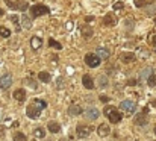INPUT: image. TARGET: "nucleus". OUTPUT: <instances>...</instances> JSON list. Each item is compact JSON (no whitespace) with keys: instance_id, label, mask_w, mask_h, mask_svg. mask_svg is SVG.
Returning <instances> with one entry per match:
<instances>
[{"instance_id":"23","label":"nucleus","mask_w":156,"mask_h":141,"mask_svg":"<svg viewBox=\"0 0 156 141\" xmlns=\"http://www.w3.org/2000/svg\"><path fill=\"white\" fill-rule=\"evenodd\" d=\"M34 137H37V138H44V137H46L44 129H43V128H37V129L34 131Z\"/></svg>"},{"instance_id":"18","label":"nucleus","mask_w":156,"mask_h":141,"mask_svg":"<svg viewBox=\"0 0 156 141\" xmlns=\"http://www.w3.org/2000/svg\"><path fill=\"white\" fill-rule=\"evenodd\" d=\"M21 26L24 29H30L32 27V21H30V17L29 15H23L21 17Z\"/></svg>"},{"instance_id":"29","label":"nucleus","mask_w":156,"mask_h":141,"mask_svg":"<svg viewBox=\"0 0 156 141\" xmlns=\"http://www.w3.org/2000/svg\"><path fill=\"white\" fill-rule=\"evenodd\" d=\"M26 82L32 87V90H38V85H37V82H35V81H32V79H26Z\"/></svg>"},{"instance_id":"3","label":"nucleus","mask_w":156,"mask_h":141,"mask_svg":"<svg viewBox=\"0 0 156 141\" xmlns=\"http://www.w3.org/2000/svg\"><path fill=\"white\" fill-rule=\"evenodd\" d=\"M85 64H87L88 67H91V68H97V67L102 64V61H100L94 53H88V55L85 56Z\"/></svg>"},{"instance_id":"32","label":"nucleus","mask_w":156,"mask_h":141,"mask_svg":"<svg viewBox=\"0 0 156 141\" xmlns=\"http://www.w3.org/2000/svg\"><path fill=\"white\" fill-rule=\"evenodd\" d=\"M126 26H127V31H132L133 29V20H127L126 21Z\"/></svg>"},{"instance_id":"6","label":"nucleus","mask_w":156,"mask_h":141,"mask_svg":"<svg viewBox=\"0 0 156 141\" xmlns=\"http://www.w3.org/2000/svg\"><path fill=\"white\" fill-rule=\"evenodd\" d=\"M11 85H12V76H11L9 73L3 74V76L0 78V90H8Z\"/></svg>"},{"instance_id":"13","label":"nucleus","mask_w":156,"mask_h":141,"mask_svg":"<svg viewBox=\"0 0 156 141\" xmlns=\"http://www.w3.org/2000/svg\"><path fill=\"white\" fill-rule=\"evenodd\" d=\"M14 99H15L17 102H24V100H26V91H24L23 88L15 90V91H14Z\"/></svg>"},{"instance_id":"2","label":"nucleus","mask_w":156,"mask_h":141,"mask_svg":"<svg viewBox=\"0 0 156 141\" xmlns=\"http://www.w3.org/2000/svg\"><path fill=\"white\" fill-rule=\"evenodd\" d=\"M29 11H30V17L32 18H37V17H41V15L50 12V9L46 5H40V3L38 5H34L32 8H29Z\"/></svg>"},{"instance_id":"41","label":"nucleus","mask_w":156,"mask_h":141,"mask_svg":"<svg viewBox=\"0 0 156 141\" xmlns=\"http://www.w3.org/2000/svg\"><path fill=\"white\" fill-rule=\"evenodd\" d=\"M155 134H156V126H155Z\"/></svg>"},{"instance_id":"10","label":"nucleus","mask_w":156,"mask_h":141,"mask_svg":"<svg viewBox=\"0 0 156 141\" xmlns=\"http://www.w3.org/2000/svg\"><path fill=\"white\" fill-rule=\"evenodd\" d=\"M147 121H149V120H147V114H146V111L135 117V125H138V126H146Z\"/></svg>"},{"instance_id":"42","label":"nucleus","mask_w":156,"mask_h":141,"mask_svg":"<svg viewBox=\"0 0 156 141\" xmlns=\"http://www.w3.org/2000/svg\"><path fill=\"white\" fill-rule=\"evenodd\" d=\"M155 47H156V46H155ZM155 52H156V49H155Z\"/></svg>"},{"instance_id":"31","label":"nucleus","mask_w":156,"mask_h":141,"mask_svg":"<svg viewBox=\"0 0 156 141\" xmlns=\"http://www.w3.org/2000/svg\"><path fill=\"white\" fill-rule=\"evenodd\" d=\"M49 46L50 47H56V49H61V44L59 43H56V41H53V40H49Z\"/></svg>"},{"instance_id":"4","label":"nucleus","mask_w":156,"mask_h":141,"mask_svg":"<svg viewBox=\"0 0 156 141\" xmlns=\"http://www.w3.org/2000/svg\"><path fill=\"white\" fill-rule=\"evenodd\" d=\"M76 132L79 135V138H88L93 132V128L91 126H87V125H79L76 128Z\"/></svg>"},{"instance_id":"38","label":"nucleus","mask_w":156,"mask_h":141,"mask_svg":"<svg viewBox=\"0 0 156 141\" xmlns=\"http://www.w3.org/2000/svg\"><path fill=\"white\" fill-rule=\"evenodd\" d=\"M11 20H12L14 23H18V18H17V17H11Z\"/></svg>"},{"instance_id":"12","label":"nucleus","mask_w":156,"mask_h":141,"mask_svg":"<svg viewBox=\"0 0 156 141\" xmlns=\"http://www.w3.org/2000/svg\"><path fill=\"white\" fill-rule=\"evenodd\" d=\"M12 9L26 11V9H29V5H27L24 0H17V2H12Z\"/></svg>"},{"instance_id":"35","label":"nucleus","mask_w":156,"mask_h":141,"mask_svg":"<svg viewBox=\"0 0 156 141\" xmlns=\"http://www.w3.org/2000/svg\"><path fill=\"white\" fill-rule=\"evenodd\" d=\"M114 8H115V9H121V8H123V3H121V2H117V3L114 5Z\"/></svg>"},{"instance_id":"21","label":"nucleus","mask_w":156,"mask_h":141,"mask_svg":"<svg viewBox=\"0 0 156 141\" xmlns=\"http://www.w3.org/2000/svg\"><path fill=\"white\" fill-rule=\"evenodd\" d=\"M133 59H135V55L132 52H126V53L121 55V61L123 62H129V61H133Z\"/></svg>"},{"instance_id":"9","label":"nucleus","mask_w":156,"mask_h":141,"mask_svg":"<svg viewBox=\"0 0 156 141\" xmlns=\"http://www.w3.org/2000/svg\"><path fill=\"white\" fill-rule=\"evenodd\" d=\"M82 84H83V87L87 90H94V81H93V78L90 74H85L82 78Z\"/></svg>"},{"instance_id":"28","label":"nucleus","mask_w":156,"mask_h":141,"mask_svg":"<svg viewBox=\"0 0 156 141\" xmlns=\"http://www.w3.org/2000/svg\"><path fill=\"white\" fill-rule=\"evenodd\" d=\"M147 84H149V87H155V85H156V76L153 74V73L149 76V79H147Z\"/></svg>"},{"instance_id":"20","label":"nucleus","mask_w":156,"mask_h":141,"mask_svg":"<svg viewBox=\"0 0 156 141\" xmlns=\"http://www.w3.org/2000/svg\"><path fill=\"white\" fill-rule=\"evenodd\" d=\"M47 128H49V131H50L52 134H56V132L61 131V126H59L58 121H50V123L47 125Z\"/></svg>"},{"instance_id":"14","label":"nucleus","mask_w":156,"mask_h":141,"mask_svg":"<svg viewBox=\"0 0 156 141\" xmlns=\"http://www.w3.org/2000/svg\"><path fill=\"white\" fill-rule=\"evenodd\" d=\"M109 132H111V129H109V126L108 125H100L99 128H97V134H99V137H108L109 135Z\"/></svg>"},{"instance_id":"30","label":"nucleus","mask_w":156,"mask_h":141,"mask_svg":"<svg viewBox=\"0 0 156 141\" xmlns=\"http://www.w3.org/2000/svg\"><path fill=\"white\" fill-rule=\"evenodd\" d=\"M103 21H105V24H114V20H112V17H111V15H106Z\"/></svg>"},{"instance_id":"40","label":"nucleus","mask_w":156,"mask_h":141,"mask_svg":"<svg viewBox=\"0 0 156 141\" xmlns=\"http://www.w3.org/2000/svg\"><path fill=\"white\" fill-rule=\"evenodd\" d=\"M59 141H67V140H65V138H61V140H59Z\"/></svg>"},{"instance_id":"8","label":"nucleus","mask_w":156,"mask_h":141,"mask_svg":"<svg viewBox=\"0 0 156 141\" xmlns=\"http://www.w3.org/2000/svg\"><path fill=\"white\" fill-rule=\"evenodd\" d=\"M85 117L90 118V120H97V118L100 117V111H99L97 108H94V106H90V108L85 111Z\"/></svg>"},{"instance_id":"33","label":"nucleus","mask_w":156,"mask_h":141,"mask_svg":"<svg viewBox=\"0 0 156 141\" xmlns=\"http://www.w3.org/2000/svg\"><path fill=\"white\" fill-rule=\"evenodd\" d=\"M58 90H64V79L61 78V79H58V87H56Z\"/></svg>"},{"instance_id":"43","label":"nucleus","mask_w":156,"mask_h":141,"mask_svg":"<svg viewBox=\"0 0 156 141\" xmlns=\"http://www.w3.org/2000/svg\"><path fill=\"white\" fill-rule=\"evenodd\" d=\"M155 21H156V18H155Z\"/></svg>"},{"instance_id":"37","label":"nucleus","mask_w":156,"mask_h":141,"mask_svg":"<svg viewBox=\"0 0 156 141\" xmlns=\"http://www.w3.org/2000/svg\"><path fill=\"white\" fill-rule=\"evenodd\" d=\"M150 41H152V44H153V46H156V35L152 37V40H150Z\"/></svg>"},{"instance_id":"27","label":"nucleus","mask_w":156,"mask_h":141,"mask_svg":"<svg viewBox=\"0 0 156 141\" xmlns=\"http://www.w3.org/2000/svg\"><path fill=\"white\" fill-rule=\"evenodd\" d=\"M34 103H35L37 106H40L41 109H44V108L47 106V102H46V100H41V99H35V100H34Z\"/></svg>"},{"instance_id":"19","label":"nucleus","mask_w":156,"mask_h":141,"mask_svg":"<svg viewBox=\"0 0 156 141\" xmlns=\"http://www.w3.org/2000/svg\"><path fill=\"white\" fill-rule=\"evenodd\" d=\"M153 73V70L150 68V67H147V68H144L143 71H141V74H140V81H147L149 79V76Z\"/></svg>"},{"instance_id":"24","label":"nucleus","mask_w":156,"mask_h":141,"mask_svg":"<svg viewBox=\"0 0 156 141\" xmlns=\"http://www.w3.org/2000/svg\"><path fill=\"white\" fill-rule=\"evenodd\" d=\"M0 37L9 38V37H11V31H9L8 27H5V26H0Z\"/></svg>"},{"instance_id":"34","label":"nucleus","mask_w":156,"mask_h":141,"mask_svg":"<svg viewBox=\"0 0 156 141\" xmlns=\"http://www.w3.org/2000/svg\"><path fill=\"white\" fill-rule=\"evenodd\" d=\"M100 102H103V103H108V102H109V97H108V96H100Z\"/></svg>"},{"instance_id":"15","label":"nucleus","mask_w":156,"mask_h":141,"mask_svg":"<svg viewBox=\"0 0 156 141\" xmlns=\"http://www.w3.org/2000/svg\"><path fill=\"white\" fill-rule=\"evenodd\" d=\"M82 112H83V109H82L80 105H71V106L68 108V114H70V115H79V114H82Z\"/></svg>"},{"instance_id":"5","label":"nucleus","mask_w":156,"mask_h":141,"mask_svg":"<svg viewBox=\"0 0 156 141\" xmlns=\"http://www.w3.org/2000/svg\"><path fill=\"white\" fill-rule=\"evenodd\" d=\"M26 112H27V117H29V118H38V117H40V112H41V108L37 106L35 103H32V105L27 106Z\"/></svg>"},{"instance_id":"36","label":"nucleus","mask_w":156,"mask_h":141,"mask_svg":"<svg viewBox=\"0 0 156 141\" xmlns=\"http://www.w3.org/2000/svg\"><path fill=\"white\" fill-rule=\"evenodd\" d=\"M147 12H149V14H152V12H156V5H155V6H150V8L147 9Z\"/></svg>"},{"instance_id":"1","label":"nucleus","mask_w":156,"mask_h":141,"mask_svg":"<svg viewBox=\"0 0 156 141\" xmlns=\"http://www.w3.org/2000/svg\"><path fill=\"white\" fill-rule=\"evenodd\" d=\"M103 114L109 118V121L111 123H118V121H121V114L117 111V108H114V106H106L103 111Z\"/></svg>"},{"instance_id":"39","label":"nucleus","mask_w":156,"mask_h":141,"mask_svg":"<svg viewBox=\"0 0 156 141\" xmlns=\"http://www.w3.org/2000/svg\"><path fill=\"white\" fill-rule=\"evenodd\" d=\"M3 14H5V12H3V9H2V8H0V17H2V15H3Z\"/></svg>"},{"instance_id":"22","label":"nucleus","mask_w":156,"mask_h":141,"mask_svg":"<svg viewBox=\"0 0 156 141\" xmlns=\"http://www.w3.org/2000/svg\"><path fill=\"white\" fill-rule=\"evenodd\" d=\"M80 32H82L83 37H93V27H90V26H83V27H80Z\"/></svg>"},{"instance_id":"17","label":"nucleus","mask_w":156,"mask_h":141,"mask_svg":"<svg viewBox=\"0 0 156 141\" xmlns=\"http://www.w3.org/2000/svg\"><path fill=\"white\" fill-rule=\"evenodd\" d=\"M43 46V41L38 38V37H34V38H30V47L34 49V50H38L40 47Z\"/></svg>"},{"instance_id":"25","label":"nucleus","mask_w":156,"mask_h":141,"mask_svg":"<svg viewBox=\"0 0 156 141\" xmlns=\"http://www.w3.org/2000/svg\"><path fill=\"white\" fill-rule=\"evenodd\" d=\"M108 78L105 76V74H100V78H99V85L102 87V88H105V87H108Z\"/></svg>"},{"instance_id":"26","label":"nucleus","mask_w":156,"mask_h":141,"mask_svg":"<svg viewBox=\"0 0 156 141\" xmlns=\"http://www.w3.org/2000/svg\"><path fill=\"white\" fill-rule=\"evenodd\" d=\"M14 141H27V138H26V135L23 132H17L14 135Z\"/></svg>"},{"instance_id":"16","label":"nucleus","mask_w":156,"mask_h":141,"mask_svg":"<svg viewBox=\"0 0 156 141\" xmlns=\"http://www.w3.org/2000/svg\"><path fill=\"white\" fill-rule=\"evenodd\" d=\"M38 79H40L41 82H44V84H49V82L52 81L50 73H47V71H40V73H38Z\"/></svg>"},{"instance_id":"7","label":"nucleus","mask_w":156,"mask_h":141,"mask_svg":"<svg viewBox=\"0 0 156 141\" xmlns=\"http://www.w3.org/2000/svg\"><path fill=\"white\" fill-rule=\"evenodd\" d=\"M120 106H121V109H124L127 112H135L136 111V103L133 100H123L120 103Z\"/></svg>"},{"instance_id":"11","label":"nucleus","mask_w":156,"mask_h":141,"mask_svg":"<svg viewBox=\"0 0 156 141\" xmlns=\"http://www.w3.org/2000/svg\"><path fill=\"white\" fill-rule=\"evenodd\" d=\"M94 55H96V56H97V58H99V59L102 61V59H108L111 53H109V50H108V49H103V47H99V49L96 50V53H94Z\"/></svg>"}]
</instances>
